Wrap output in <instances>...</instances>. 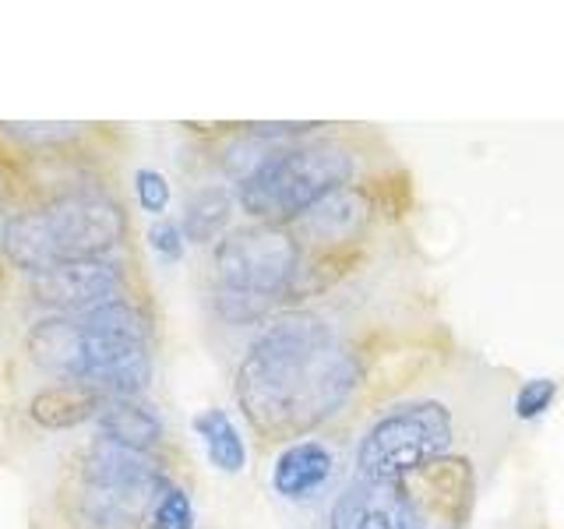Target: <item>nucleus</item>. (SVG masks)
<instances>
[{
  "mask_svg": "<svg viewBox=\"0 0 564 529\" xmlns=\"http://www.w3.org/2000/svg\"><path fill=\"white\" fill-rule=\"evenodd\" d=\"M484 413H505L501 396L484 399L480 392H469V381H463V388L452 381H410L367 420L352 452V476L402 481L405 473L445 455L484 458Z\"/></svg>",
  "mask_w": 564,
  "mask_h": 529,
  "instance_id": "2",
  "label": "nucleus"
},
{
  "mask_svg": "<svg viewBox=\"0 0 564 529\" xmlns=\"http://www.w3.org/2000/svg\"><path fill=\"white\" fill-rule=\"evenodd\" d=\"M487 458L476 455H445L413 473L399 484L410 529H469L476 501L484 490Z\"/></svg>",
  "mask_w": 564,
  "mask_h": 529,
  "instance_id": "6",
  "label": "nucleus"
},
{
  "mask_svg": "<svg viewBox=\"0 0 564 529\" xmlns=\"http://www.w3.org/2000/svg\"><path fill=\"white\" fill-rule=\"evenodd\" d=\"M149 240H152V247H155V251L163 255L166 261H173V258H181V255H184V234H181V226L170 223V219L155 223V226H152V234H149Z\"/></svg>",
  "mask_w": 564,
  "mask_h": 529,
  "instance_id": "18",
  "label": "nucleus"
},
{
  "mask_svg": "<svg viewBox=\"0 0 564 529\" xmlns=\"http://www.w3.org/2000/svg\"><path fill=\"white\" fill-rule=\"evenodd\" d=\"M339 455L325 438H300L282 445L272 463V490L290 505H311L335 484Z\"/></svg>",
  "mask_w": 564,
  "mask_h": 529,
  "instance_id": "9",
  "label": "nucleus"
},
{
  "mask_svg": "<svg viewBox=\"0 0 564 529\" xmlns=\"http://www.w3.org/2000/svg\"><path fill=\"white\" fill-rule=\"evenodd\" d=\"M328 529H410L399 484L349 476V484L332 501Z\"/></svg>",
  "mask_w": 564,
  "mask_h": 529,
  "instance_id": "10",
  "label": "nucleus"
},
{
  "mask_svg": "<svg viewBox=\"0 0 564 529\" xmlns=\"http://www.w3.org/2000/svg\"><path fill=\"white\" fill-rule=\"evenodd\" d=\"M25 296L46 314L75 317L110 304L117 296H131V279L120 258L64 261L53 264V269L25 276Z\"/></svg>",
  "mask_w": 564,
  "mask_h": 529,
  "instance_id": "8",
  "label": "nucleus"
},
{
  "mask_svg": "<svg viewBox=\"0 0 564 529\" xmlns=\"http://www.w3.org/2000/svg\"><path fill=\"white\" fill-rule=\"evenodd\" d=\"M96 431L99 438H110L123 449L134 452H152L163 455L166 445V423L149 402L141 399H113L102 406V413L96 417Z\"/></svg>",
  "mask_w": 564,
  "mask_h": 529,
  "instance_id": "11",
  "label": "nucleus"
},
{
  "mask_svg": "<svg viewBox=\"0 0 564 529\" xmlns=\"http://www.w3.org/2000/svg\"><path fill=\"white\" fill-rule=\"evenodd\" d=\"M388 176V149L367 131H317L293 145H279L269 163L234 187L237 208L251 223L293 226L332 191Z\"/></svg>",
  "mask_w": 564,
  "mask_h": 529,
  "instance_id": "3",
  "label": "nucleus"
},
{
  "mask_svg": "<svg viewBox=\"0 0 564 529\" xmlns=\"http://www.w3.org/2000/svg\"><path fill=\"white\" fill-rule=\"evenodd\" d=\"M304 247L290 226H234L212 247V311L223 325H264L293 307Z\"/></svg>",
  "mask_w": 564,
  "mask_h": 529,
  "instance_id": "5",
  "label": "nucleus"
},
{
  "mask_svg": "<svg viewBox=\"0 0 564 529\" xmlns=\"http://www.w3.org/2000/svg\"><path fill=\"white\" fill-rule=\"evenodd\" d=\"M370 353L317 307L269 317L234 375L237 406L264 445L311 438L357 402Z\"/></svg>",
  "mask_w": 564,
  "mask_h": 529,
  "instance_id": "1",
  "label": "nucleus"
},
{
  "mask_svg": "<svg viewBox=\"0 0 564 529\" xmlns=\"http://www.w3.org/2000/svg\"><path fill=\"white\" fill-rule=\"evenodd\" d=\"M388 176L367 184H352L332 191L328 198L311 205L290 229L296 234L304 255L311 258H357L360 244L370 237L378 216H381V198L378 187Z\"/></svg>",
  "mask_w": 564,
  "mask_h": 529,
  "instance_id": "7",
  "label": "nucleus"
},
{
  "mask_svg": "<svg viewBox=\"0 0 564 529\" xmlns=\"http://www.w3.org/2000/svg\"><path fill=\"white\" fill-rule=\"evenodd\" d=\"M234 212H237L234 187H229V184H202L184 205L181 234H184L187 244H198V247L212 244V247H216L229 234Z\"/></svg>",
  "mask_w": 564,
  "mask_h": 529,
  "instance_id": "13",
  "label": "nucleus"
},
{
  "mask_svg": "<svg viewBox=\"0 0 564 529\" xmlns=\"http://www.w3.org/2000/svg\"><path fill=\"white\" fill-rule=\"evenodd\" d=\"M128 237V205L96 176L40 194L0 219V251L25 276L64 261L117 258Z\"/></svg>",
  "mask_w": 564,
  "mask_h": 529,
  "instance_id": "4",
  "label": "nucleus"
},
{
  "mask_svg": "<svg viewBox=\"0 0 564 529\" xmlns=\"http://www.w3.org/2000/svg\"><path fill=\"white\" fill-rule=\"evenodd\" d=\"M134 187H138V202L145 212H152V216H163V212L170 208V184L163 173L155 170H138L134 176Z\"/></svg>",
  "mask_w": 564,
  "mask_h": 529,
  "instance_id": "17",
  "label": "nucleus"
},
{
  "mask_svg": "<svg viewBox=\"0 0 564 529\" xmlns=\"http://www.w3.org/2000/svg\"><path fill=\"white\" fill-rule=\"evenodd\" d=\"M194 431H198L208 463L216 466V469H223V473H240L247 466L243 438L234 428V420H229L226 410H219V406H208V410H202L198 417H194Z\"/></svg>",
  "mask_w": 564,
  "mask_h": 529,
  "instance_id": "14",
  "label": "nucleus"
},
{
  "mask_svg": "<svg viewBox=\"0 0 564 529\" xmlns=\"http://www.w3.org/2000/svg\"><path fill=\"white\" fill-rule=\"evenodd\" d=\"M554 399H557V381H551V378H533V381H525L519 392H516L511 413H516L519 420H536L540 413L551 410Z\"/></svg>",
  "mask_w": 564,
  "mask_h": 529,
  "instance_id": "15",
  "label": "nucleus"
},
{
  "mask_svg": "<svg viewBox=\"0 0 564 529\" xmlns=\"http://www.w3.org/2000/svg\"><path fill=\"white\" fill-rule=\"evenodd\" d=\"M25 198H29V187H25L22 166H18L11 152L0 145V216H8V212L18 208Z\"/></svg>",
  "mask_w": 564,
  "mask_h": 529,
  "instance_id": "16",
  "label": "nucleus"
},
{
  "mask_svg": "<svg viewBox=\"0 0 564 529\" xmlns=\"http://www.w3.org/2000/svg\"><path fill=\"white\" fill-rule=\"evenodd\" d=\"M106 402H113V399H106L99 388L88 381H50L43 392H35L29 413L40 428L64 431V428H75V423L96 420Z\"/></svg>",
  "mask_w": 564,
  "mask_h": 529,
  "instance_id": "12",
  "label": "nucleus"
}]
</instances>
